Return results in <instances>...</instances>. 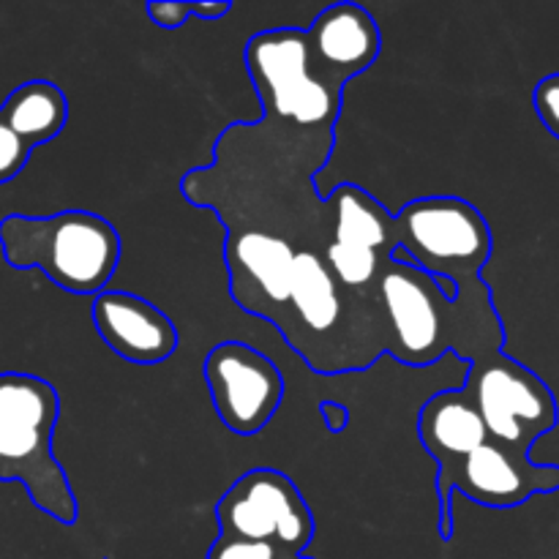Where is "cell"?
<instances>
[{
  "label": "cell",
  "mask_w": 559,
  "mask_h": 559,
  "mask_svg": "<svg viewBox=\"0 0 559 559\" xmlns=\"http://www.w3.org/2000/svg\"><path fill=\"white\" fill-rule=\"evenodd\" d=\"M336 131L306 134L262 118L233 123L216 158L180 180L186 202L218 213L229 295L273 322L314 374H355L388 355V338L347 298L325 260L328 213L314 173Z\"/></svg>",
  "instance_id": "cell-1"
},
{
  "label": "cell",
  "mask_w": 559,
  "mask_h": 559,
  "mask_svg": "<svg viewBox=\"0 0 559 559\" xmlns=\"http://www.w3.org/2000/svg\"><path fill=\"white\" fill-rule=\"evenodd\" d=\"M377 293L388 322V355L399 364L426 369L453 353L469 366L506 347V328L484 278L453 287L393 254Z\"/></svg>",
  "instance_id": "cell-2"
},
{
  "label": "cell",
  "mask_w": 559,
  "mask_h": 559,
  "mask_svg": "<svg viewBox=\"0 0 559 559\" xmlns=\"http://www.w3.org/2000/svg\"><path fill=\"white\" fill-rule=\"evenodd\" d=\"M0 251L16 271H41L71 295H102L120 265V235L91 211L52 216L11 213L0 222Z\"/></svg>",
  "instance_id": "cell-3"
},
{
  "label": "cell",
  "mask_w": 559,
  "mask_h": 559,
  "mask_svg": "<svg viewBox=\"0 0 559 559\" xmlns=\"http://www.w3.org/2000/svg\"><path fill=\"white\" fill-rule=\"evenodd\" d=\"M246 69L260 98L262 118L306 134L336 131L344 87L328 82L311 60L309 38L298 27L254 33L246 44Z\"/></svg>",
  "instance_id": "cell-4"
},
{
  "label": "cell",
  "mask_w": 559,
  "mask_h": 559,
  "mask_svg": "<svg viewBox=\"0 0 559 559\" xmlns=\"http://www.w3.org/2000/svg\"><path fill=\"white\" fill-rule=\"evenodd\" d=\"M325 260L338 287L388 338L380 278L396 254V224L388 207L355 183H338L325 197Z\"/></svg>",
  "instance_id": "cell-5"
},
{
  "label": "cell",
  "mask_w": 559,
  "mask_h": 559,
  "mask_svg": "<svg viewBox=\"0 0 559 559\" xmlns=\"http://www.w3.org/2000/svg\"><path fill=\"white\" fill-rule=\"evenodd\" d=\"M396 257L429 276L462 287L484 278L495 238L484 213L462 197H418L393 213Z\"/></svg>",
  "instance_id": "cell-6"
},
{
  "label": "cell",
  "mask_w": 559,
  "mask_h": 559,
  "mask_svg": "<svg viewBox=\"0 0 559 559\" xmlns=\"http://www.w3.org/2000/svg\"><path fill=\"white\" fill-rule=\"evenodd\" d=\"M462 388L473 396L489 440L516 456L530 459L535 442L557 429L559 407L551 388L506 349L469 364Z\"/></svg>",
  "instance_id": "cell-7"
},
{
  "label": "cell",
  "mask_w": 559,
  "mask_h": 559,
  "mask_svg": "<svg viewBox=\"0 0 559 559\" xmlns=\"http://www.w3.org/2000/svg\"><path fill=\"white\" fill-rule=\"evenodd\" d=\"M218 535L276 546L282 555H304L317 533L314 513L287 473L257 467L240 475L216 502Z\"/></svg>",
  "instance_id": "cell-8"
},
{
  "label": "cell",
  "mask_w": 559,
  "mask_h": 559,
  "mask_svg": "<svg viewBox=\"0 0 559 559\" xmlns=\"http://www.w3.org/2000/svg\"><path fill=\"white\" fill-rule=\"evenodd\" d=\"M559 491V464H535L516 456L497 442H486L469 453L456 467L437 473V500H440V538H453V497L462 495L475 506L519 508L535 495Z\"/></svg>",
  "instance_id": "cell-9"
},
{
  "label": "cell",
  "mask_w": 559,
  "mask_h": 559,
  "mask_svg": "<svg viewBox=\"0 0 559 559\" xmlns=\"http://www.w3.org/2000/svg\"><path fill=\"white\" fill-rule=\"evenodd\" d=\"M218 420L233 435H260L284 402V377L267 355L246 342H222L202 360Z\"/></svg>",
  "instance_id": "cell-10"
},
{
  "label": "cell",
  "mask_w": 559,
  "mask_h": 559,
  "mask_svg": "<svg viewBox=\"0 0 559 559\" xmlns=\"http://www.w3.org/2000/svg\"><path fill=\"white\" fill-rule=\"evenodd\" d=\"M0 484H22L33 506L55 522H76V497L52 451V435L0 418Z\"/></svg>",
  "instance_id": "cell-11"
},
{
  "label": "cell",
  "mask_w": 559,
  "mask_h": 559,
  "mask_svg": "<svg viewBox=\"0 0 559 559\" xmlns=\"http://www.w3.org/2000/svg\"><path fill=\"white\" fill-rule=\"evenodd\" d=\"M91 314L102 342L129 364L158 366L178 353L175 322L142 295L104 289L93 298Z\"/></svg>",
  "instance_id": "cell-12"
},
{
  "label": "cell",
  "mask_w": 559,
  "mask_h": 559,
  "mask_svg": "<svg viewBox=\"0 0 559 559\" xmlns=\"http://www.w3.org/2000/svg\"><path fill=\"white\" fill-rule=\"evenodd\" d=\"M314 69L344 87L377 63L382 33L374 16L358 3H333L314 16L306 31Z\"/></svg>",
  "instance_id": "cell-13"
},
{
  "label": "cell",
  "mask_w": 559,
  "mask_h": 559,
  "mask_svg": "<svg viewBox=\"0 0 559 559\" xmlns=\"http://www.w3.org/2000/svg\"><path fill=\"white\" fill-rule=\"evenodd\" d=\"M418 440L437 464V473L456 467L462 459L489 442L484 418L464 388L435 393L418 413Z\"/></svg>",
  "instance_id": "cell-14"
},
{
  "label": "cell",
  "mask_w": 559,
  "mask_h": 559,
  "mask_svg": "<svg viewBox=\"0 0 559 559\" xmlns=\"http://www.w3.org/2000/svg\"><path fill=\"white\" fill-rule=\"evenodd\" d=\"M5 123L27 147L52 142L69 120V98L55 82L31 80L9 93L0 107Z\"/></svg>",
  "instance_id": "cell-15"
},
{
  "label": "cell",
  "mask_w": 559,
  "mask_h": 559,
  "mask_svg": "<svg viewBox=\"0 0 559 559\" xmlns=\"http://www.w3.org/2000/svg\"><path fill=\"white\" fill-rule=\"evenodd\" d=\"M27 158H31V147L11 131V126L0 115V183L14 180L25 169Z\"/></svg>",
  "instance_id": "cell-16"
},
{
  "label": "cell",
  "mask_w": 559,
  "mask_h": 559,
  "mask_svg": "<svg viewBox=\"0 0 559 559\" xmlns=\"http://www.w3.org/2000/svg\"><path fill=\"white\" fill-rule=\"evenodd\" d=\"M284 555L271 544H254V540H240L218 535L207 549L205 559H282Z\"/></svg>",
  "instance_id": "cell-17"
},
{
  "label": "cell",
  "mask_w": 559,
  "mask_h": 559,
  "mask_svg": "<svg viewBox=\"0 0 559 559\" xmlns=\"http://www.w3.org/2000/svg\"><path fill=\"white\" fill-rule=\"evenodd\" d=\"M533 104L535 115H538L540 123L546 126V131L559 140V71L557 74L544 76V80L535 85Z\"/></svg>",
  "instance_id": "cell-18"
},
{
  "label": "cell",
  "mask_w": 559,
  "mask_h": 559,
  "mask_svg": "<svg viewBox=\"0 0 559 559\" xmlns=\"http://www.w3.org/2000/svg\"><path fill=\"white\" fill-rule=\"evenodd\" d=\"M145 14L151 16L153 25L164 31H178L189 22L191 0H169V3H145Z\"/></svg>",
  "instance_id": "cell-19"
},
{
  "label": "cell",
  "mask_w": 559,
  "mask_h": 559,
  "mask_svg": "<svg viewBox=\"0 0 559 559\" xmlns=\"http://www.w3.org/2000/svg\"><path fill=\"white\" fill-rule=\"evenodd\" d=\"M317 409H320L322 424H325V429L331 431V435H344V431L349 429V420H353V413H349L347 404H342V402H320V404H317Z\"/></svg>",
  "instance_id": "cell-20"
},
{
  "label": "cell",
  "mask_w": 559,
  "mask_h": 559,
  "mask_svg": "<svg viewBox=\"0 0 559 559\" xmlns=\"http://www.w3.org/2000/svg\"><path fill=\"white\" fill-rule=\"evenodd\" d=\"M229 11H233V3H227V0H197V3L191 0V16L202 22H216L227 16Z\"/></svg>",
  "instance_id": "cell-21"
},
{
  "label": "cell",
  "mask_w": 559,
  "mask_h": 559,
  "mask_svg": "<svg viewBox=\"0 0 559 559\" xmlns=\"http://www.w3.org/2000/svg\"><path fill=\"white\" fill-rule=\"evenodd\" d=\"M282 559H314V557H306V555H295V557H287V555H284Z\"/></svg>",
  "instance_id": "cell-22"
}]
</instances>
